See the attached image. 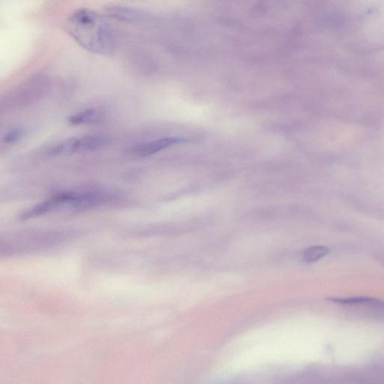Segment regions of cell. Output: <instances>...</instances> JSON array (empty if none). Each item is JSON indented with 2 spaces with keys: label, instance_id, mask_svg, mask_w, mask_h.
Returning <instances> with one entry per match:
<instances>
[{
  "label": "cell",
  "instance_id": "52a82bcc",
  "mask_svg": "<svg viewBox=\"0 0 384 384\" xmlns=\"http://www.w3.org/2000/svg\"><path fill=\"white\" fill-rule=\"evenodd\" d=\"M329 253V249L325 246H313L304 251L303 259L307 263H314L325 257Z\"/></svg>",
  "mask_w": 384,
  "mask_h": 384
},
{
  "label": "cell",
  "instance_id": "8992f818",
  "mask_svg": "<svg viewBox=\"0 0 384 384\" xmlns=\"http://www.w3.org/2000/svg\"><path fill=\"white\" fill-rule=\"evenodd\" d=\"M101 118H102V113L98 109L87 108L71 115L68 121L73 126H82L96 124L99 122Z\"/></svg>",
  "mask_w": 384,
  "mask_h": 384
},
{
  "label": "cell",
  "instance_id": "ba28073f",
  "mask_svg": "<svg viewBox=\"0 0 384 384\" xmlns=\"http://www.w3.org/2000/svg\"><path fill=\"white\" fill-rule=\"evenodd\" d=\"M25 135V130L23 128H15L9 130L3 137V141L6 144L11 145L17 143L22 140Z\"/></svg>",
  "mask_w": 384,
  "mask_h": 384
},
{
  "label": "cell",
  "instance_id": "5b68a950",
  "mask_svg": "<svg viewBox=\"0 0 384 384\" xmlns=\"http://www.w3.org/2000/svg\"><path fill=\"white\" fill-rule=\"evenodd\" d=\"M106 13L108 17L122 22H135L141 16V13L134 8L116 5L107 7Z\"/></svg>",
  "mask_w": 384,
  "mask_h": 384
},
{
  "label": "cell",
  "instance_id": "6da1fadb",
  "mask_svg": "<svg viewBox=\"0 0 384 384\" xmlns=\"http://www.w3.org/2000/svg\"><path fill=\"white\" fill-rule=\"evenodd\" d=\"M65 27L68 34L89 52L108 55L113 52L115 36L112 27L94 10L77 9L67 18Z\"/></svg>",
  "mask_w": 384,
  "mask_h": 384
},
{
  "label": "cell",
  "instance_id": "7a4b0ae2",
  "mask_svg": "<svg viewBox=\"0 0 384 384\" xmlns=\"http://www.w3.org/2000/svg\"><path fill=\"white\" fill-rule=\"evenodd\" d=\"M110 143L103 135H88L64 139L47 149L50 156H62L103 149Z\"/></svg>",
  "mask_w": 384,
  "mask_h": 384
},
{
  "label": "cell",
  "instance_id": "3957f363",
  "mask_svg": "<svg viewBox=\"0 0 384 384\" xmlns=\"http://www.w3.org/2000/svg\"><path fill=\"white\" fill-rule=\"evenodd\" d=\"M185 138L169 137L158 138L141 143L129 149L130 154L138 157H146L158 153V152L176 145L186 142Z\"/></svg>",
  "mask_w": 384,
  "mask_h": 384
},
{
  "label": "cell",
  "instance_id": "277c9868",
  "mask_svg": "<svg viewBox=\"0 0 384 384\" xmlns=\"http://www.w3.org/2000/svg\"><path fill=\"white\" fill-rule=\"evenodd\" d=\"M73 198V194L65 193L58 195L26 211L22 215V219H28L38 217L50 213V212L54 211L63 206L69 205Z\"/></svg>",
  "mask_w": 384,
  "mask_h": 384
}]
</instances>
